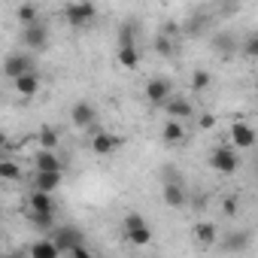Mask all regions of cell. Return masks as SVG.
Masks as SVG:
<instances>
[{
  "mask_svg": "<svg viewBox=\"0 0 258 258\" xmlns=\"http://www.w3.org/2000/svg\"><path fill=\"white\" fill-rule=\"evenodd\" d=\"M210 167H213L216 173H222V176H234V173L240 170V155H237L231 146H219V149H213V155H210Z\"/></svg>",
  "mask_w": 258,
  "mask_h": 258,
  "instance_id": "6da1fadb",
  "label": "cell"
},
{
  "mask_svg": "<svg viewBox=\"0 0 258 258\" xmlns=\"http://www.w3.org/2000/svg\"><path fill=\"white\" fill-rule=\"evenodd\" d=\"M97 16V7L94 4H67L64 7V19L70 28H88Z\"/></svg>",
  "mask_w": 258,
  "mask_h": 258,
  "instance_id": "7a4b0ae2",
  "label": "cell"
},
{
  "mask_svg": "<svg viewBox=\"0 0 258 258\" xmlns=\"http://www.w3.org/2000/svg\"><path fill=\"white\" fill-rule=\"evenodd\" d=\"M52 243H55L58 252H73L76 246H85V234H82L79 228H73V225H64V228L55 231Z\"/></svg>",
  "mask_w": 258,
  "mask_h": 258,
  "instance_id": "3957f363",
  "label": "cell"
},
{
  "mask_svg": "<svg viewBox=\"0 0 258 258\" xmlns=\"http://www.w3.org/2000/svg\"><path fill=\"white\" fill-rule=\"evenodd\" d=\"M25 73H34V61H31L28 55H22V52H10V55L4 58V76H10V79L16 82V79L25 76Z\"/></svg>",
  "mask_w": 258,
  "mask_h": 258,
  "instance_id": "277c9868",
  "label": "cell"
},
{
  "mask_svg": "<svg viewBox=\"0 0 258 258\" xmlns=\"http://www.w3.org/2000/svg\"><path fill=\"white\" fill-rule=\"evenodd\" d=\"M22 40H25V46L28 49H37V52H43L46 46H49V25L40 19V22H34V25H28L25 28V34H22Z\"/></svg>",
  "mask_w": 258,
  "mask_h": 258,
  "instance_id": "5b68a950",
  "label": "cell"
},
{
  "mask_svg": "<svg viewBox=\"0 0 258 258\" xmlns=\"http://www.w3.org/2000/svg\"><path fill=\"white\" fill-rule=\"evenodd\" d=\"M170 97H173V88H170V82H167V79L155 76V79H149V82H146V100H149L152 106H164Z\"/></svg>",
  "mask_w": 258,
  "mask_h": 258,
  "instance_id": "8992f818",
  "label": "cell"
},
{
  "mask_svg": "<svg viewBox=\"0 0 258 258\" xmlns=\"http://www.w3.org/2000/svg\"><path fill=\"white\" fill-rule=\"evenodd\" d=\"M161 198H164V204H167V207H173V210L185 207V201H188V195H185V185H182L176 176H167V182L161 185Z\"/></svg>",
  "mask_w": 258,
  "mask_h": 258,
  "instance_id": "52a82bcc",
  "label": "cell"
},
{
  "mask_svg": "<svg viewBox=\"0 0 258 258\" xmlns=\"http://www.w3.org/2000/svg\"><path fill=\"white\" fill-rule=\"evenodd\" d=\"M164 109L170 112V118H173V121H185V118H191V115H195L191 100H188V97H179V94H173V97L164 103Z\"/></svg>",
  "mask_w": 258,
  "mask_h": 258,
  "instance_id": "ba28073f",
  "label": "cell"
},
{
  "mask_svg": "<svg viewBox=\"0 0 258 258\" xmlns=\"http://www.w3.org/2000/svg\"><path fill=\"white\" fill-rule=\"evenodd\" d=\"M70 121H73L76 127H91V124L97 121V109H94L88 100H79V103L70 109Z\"/></svg>",
  "mask_w": 258,
  "mask_h": 258,
  "instance_id": "9c48e42d",
  "label": "cell"
},
{
  "mask_svg": "<svg viewBox=\"0 0 258 258\" xmlns=\"http://www.w3.org/2000/svg\"><path fill=\"white\" fill-rule=\"evenodd\" d=\"M118 146H121V137H118V134H106V131H100V134L91 137V152H94V155H112Z\"/></svg>",
  "mask_w": 258,
  "mask_h": 258,
  "instance_id": "30bf717a",
  "label": "cell"
},
{
  "mask_svg": "<svg viewBox=\"0 0 258 258\" xmlns=\"http://www.w3.org/2000/svg\"><path fill=\"white\" fill-rule=\"evenodd\" d=\"M231 140H234V149H252L255 146V131L246 121H234L231 124Z\"/></svg>",
  "mask_w": 258,
  "mask_h": 258,
  "instance_id": "8fae6325",
  "label": "cell"
},
{
  "mask_svg": "<svg viewBox=\"0 0 258 258\" xmlns=\"http://www.w3.org/2000/svg\"><path fill=\"white\" fill-rule=\"evenodd\" d=\"M34 167H37V173H64V164H61V158L55 155V152H37V158H34Z\"/></svg>",
  "mask_w": 258,
  "mask_h": 258,
  "instance_id": "7c38bea8",
  "label": "cell"
},
{
  "mask_svg": "<svg viewBox=\"0 0 258 258\" xmlns=\"http://www.w3.org/2000/svg\"><path fill=\"white\" fill-rule=\"evenodd\" d=\"M191 234H195V243H198V246H204V249H210V246H216V243H219V231H216V225H213V222H198Z\"/></svg>",
  "mask_w": 258,
  "mask_h": 258,
  "instance_id": "4fadbf2b",
  "label": "cell"
},
{
  "mask_svg": "<svg viewBox=\"0 0 258 258\" xmlns=\"http://www.w3.org/2000/svg\"><path fill=\"white\" fill-rule=\"evenodd\" d=\"M16 94L19 97H34V94H40V73H25V76H19L16 79Z\"/></svg>",
  "mask_w": 258,
  "mask_h": 258,
  "instance_id": "5bb4252c",
  "label": "cell"
},
{
  "mask_svg": "<svg viewBox=\"0 0 258 258\" xmlns=\"http://www.w3.org/2000/svg\"><path fill=\"white\" fill-rule=\"evenodd\" d=\"M252 243V234L249 231H231L225 240H222V249L225 252H246Z\"/></svg>",
  "mask_w": 258,
  "mask_h": 258,
  "instance_id": "9a60e30c",
  "label": "cell"
},
{
  "mask_svg": "<svg viewBox=\"0 0 258 258\" xmlns=\"http://www.w3.org/2000/svg\"><path fill=\"white\" fill-rule=\"evenodd\" d=\"M161 140L167 143V146H176V143H182L185 140V124L182 121H164V127H161Z\"/></svg>",
  "mask_w": 258,
  "mask_h": 258,
  "instance_id": "2e32d148",
  "label": "cell"
},
{
  "mask_svg": "<svg viewBox=\"0 0 258 258\" xmlns=\"http://www.w3.org/2000/svg\"><path fill=\"white\" fill-rule=\"evenodd\" d=\"M61 182H64V173H37V176H34V191L52 195Z\"/></svg>",
  "mask_w": 258,
  "mask_h": 258,
  "instance_id": "e0dca14e",
  "label": "cell"
},
{
  "mask_svg": "<svg viewBox=\"0 0 258 258\" xmlns=\"http://www.w3.org/2000/svg\"><path fill=\"white\" fill-rule=\"evenodd\" d=\"M115 61H118V67H124V70H137V67H140V49H137V46H121V49L115 52Z\"/></svg>",
  "mask_w": 258,
  "mask_h": 258,
  "instance_id": "ac0fdd59",
  "label": "cell"
},
{
  "mask_svg": "<svg viewBox=\"0 0 258 258\" xmlns=\"http://www.w3.org/2000/svg\"><path fill=\"white\" fill-rule=\"evenodd\" d=\"M124 240L131 243V246H149V243H152V231H149V225L127 228V231H124Z\"/></svg>",
  "mask_w": 258,
  "mask_h": 258,
  "instance_id": "d6986e66",
  "label": "cell"
},
{
  "mask_svg": "<svg viewBox=\"0 0 258 258\" xmlns=\"http://www.w3.org/2000/svg\"><path fill=\"white\" fill-rule=\"evenodd\" d=\"M0 179H4V182H19V179H22V167H19V161L0 158Z\"/></svg>",
  "mask_w": 258,
  "mask_h": 258,
  "instance_id": "ffe728a7",
  "label": "cell"
},
{
  "mask_svg": "<svg viewBox=\"0 0 258 258\" xmlns=\"http://www.w3.org/2000/svg\"><path fill=\"white\" fill-rule=\"evenodd\" d=\"M31 213H55V204H52V195H43V191H34V195H31Z\"/></svg>",
  "mask_w": 258,
  "mask_h": 258,
  "instance_id": "44dd1931",
  "label": "cell"
},
{
  "mask_svg": "<svg viewBox=\"0 0 258 258\" xmlns=\"http://www.w3.org/2000/svg\"><path fill=\"white\" fill-rule=\"evenodd\" d=\"M61 252L55 249V243L52 240H37L34 246H31V258H58Z\"/></svg>",
  "mask_w": 258,
  "mask_h": 258,
  "instance_id": "7402d4cb",
  "label": "cell"
},
{
  "mask_svg": "<svg viewBox=\"0 0 258 258\" xmlns=\"http://www.w3.org/2000/svg\"><path fill=\"white\" fill-rule=\"evenodd\" d=\"M121 46H137V25L134 22H124L121 34H118V49Z\"/></svg>",
  "mask_w": 258,
  "mask_h": 258,
  "instance_id": "603a6c76",
  "label": "cell"
},
{
  "mask_svg": "<svg viewBox=\"0 0 258 258\" xmlns=\"http://www.w3.org/2000/svg\"><path fill=\"white\" fill-rule=\"evenodd\" d=\"M16 16H19V22H22L25 28H28V25H34V22H40V10H37L34 4H25V7H19V13H16Z\"/></svg>",
  "mask_w": 258,
  "mask_h": 258,
  "instance_id": "cb8c5ba5",
  "label": "cell"
},
{
  "mask_svg": "<svg viewBox=\"0 0 258 258\" xmlns=\"http://www.w3.org/2000/svg\"><path fill=\"white\" fill-rule=\"evenodd\" d=\"M210 82H213V76H210L207 70H201V67H198V70L191 73V88H195V91H207V88H210Z\"/></svg>",
  "mask_w": 258,
  "mask_h": 258,
  "instance_id": "d4e9b609",
  "label": "cell"
},
{
  "mask_svg": "<svg viewBox=\"0 0 258 258\" xmlns=\"http://www.w3.org/2000/svg\"><path fill=\"white\" fill-rule=\"evenodd\" d=\"M40 146H43V152H55V146H58V134L52 131V127H43V131H40Z\"/></svg>",
  "mask_w": 258,
  "mask_h": 258,
  "instance_id": "484cf974",
  "label": "cell"
},
{
  "mask_svg": "<svg viewBox=\"0 0 258 258\" xmlns=\"http://www.w3.org/2000/svg\"><path fill=\"white\" fill-rule=\"evenodd\" d=\"M216 49H219L222 55H228V52L237 49V40H234L231 34H219V37H216Z\"/></svg>",
  "mask_w": 258,
  "mask_h": 258,
  "instance_id": "4316f807",
  "label": "cell"
},
{
  "mask_svg": "<svg viewBox=\"0 0 258 258\" xmlns=\"http://www.w3.org/2000/svg\"><path fill=\"white\" fill-rule=\"evenodd\" d=\"M52 216L55 213H31V225L40 228V231H46V228H52Z\"/></svg>",
  "mask_w": 258,
  "mask_h": 258,
  "instance_id": "83f0119b",
  "label": "cell"
},
{
  "mask_svg": "<svg viewBox=\"0 0 258 258\" xmlns=\"http://www.w3.org/2000/svg\"><path fill=\"white\" fill-rule=\"evenodd\" d=\"M155 52H158V55H173V43H170L167 34H158V37H155Z\"/></svg>",
  "mask_w": 258,
  "mask_h": 258,
  "instance_id": "f1b7e54d",
  "label": "cell"
},
{
  "mask_svg": "<svg viewBox=\"0 0 258 258\" xmlns=\"http://www.w3.org/2000/svg\"><path fill=\"white\" fill-rule=\"evenodd\" d=\"M222 210H225V216H237V213H240V201L228 195V198L222 201Z\"/></svg>",
  "mask_w": 258,
  "mask_h": 258,
  "instance_id": "f546056e",
  "label": "cell"
},
{
  "mask_svg": "<svg viewBox=\"0 0 258 258\" xmlns=\"http://www.w3.org/2000/svg\"><path fill=\"white\" fill-rule=\"evenodd\" d=\"M137 225H146V219H143L140 213H127V216H124V231H127V228H137Z\"/></svg>",
  "mask_w": 258,
  "mask_h": 258,
  "instance_id": "4dcf8cb0",
  "label": "cell"
},
{
  "mask_svg": "<svg viewBox=\"0 0 258 258\" xmlns=\"http://www.w3.org/2000/svg\"><path fill=\"white\" fill-rule=\"evenodd\" d=\"M243 52H246L249 58H252V55H258V37H255V34H252V37L243 43Z\"/></svg>",
  "mask_w": 258,
  "mask_h": 258,
  "instance_id": "1f68e13d",
  "label": "cell"
},
{
  "mask_svg": "<svg viewBox=\"0 0 258 258\" xmlns=\"http://www.w3.org/2000/svg\"><path fill=\"white\" fill-rule=\"evenodd\" d=\"M198 124H201V127H213V124H216V115H213V112H204V115L198 118Z\"/></svg>",
  "mask_w": 258,
  "mask_h": 258,
  "instance_id": "d6a6232c",
  "label": "cell"
},
{
  "mask_svg": "<svg viewBox=\"0 0 258 258\" xmlns=\"http://www.w3.org/2000/svg\"><path fill=\"white\" fill-rule=\"evenodd\" d=\"M70 258H94V255L88 252V246H76V249L70 252Z\"/></svg>",
  "mask_w": 258,
  "mask_h": 258,
  "instance_id": "836d02e7",
  "label": "cell"
},
{
  "mask_svg": "<svg viewBox=\"0 0 258 258\" xmlns=\"http://www.w3.org/2000/svg\"><path fill=\"white\" fill-rule=\"evenodd\" d=\"M0 149H10V143H7V134L0 131Z\"/></svg>",
  "mask_w": 258,
  "mask_h": 258,
  "instance_id": "e575fe53",
  "label": "cell"
},
{
  "mask_svg": "<svg viewBox=\"0 0 258 258\" xmlns=\"http://www.w3.org/2000/svg\"><path fill=\"white\" fill-rule=\"evenodd\" d=\"M94 258H103V255H94Z\"/></svg>",
  "mask_w": 258,
  "mask_h": 258,
  "instance_id": "d590c367",
  "label": "cell"
}]
</instances>
